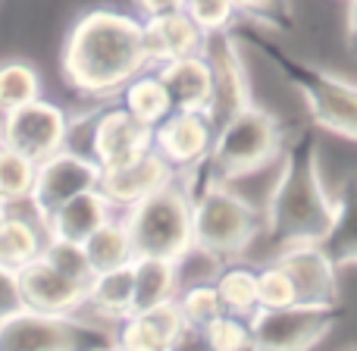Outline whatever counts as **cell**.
I'll return each mask as SVG.
<instances>
[{"mask_svg": "<svg viewBox=\"0 0 357 351\" xmlns=\"http://www.w3.org/2000/svg\"><path fill=\"white\" fill-rule=\"evenodd\" d=\"M188 342H201L197 333L185 323L178 301L151 304V308H135L116 323L113 329V345L116 348H135V351H169L185 348Z\"/></svg>", "mask_w": 357, "mask_h": 351, "instance_id": "12", "label": "cell"}, {"mask_svg": "<svg viewBox=\"0 0 357 351\" xmlns=\"http://www.w3.org/2000/svg\"><path fill=\"white\" fill-rule=\"evenodd\" d=\"M0 210H3V201H0Z\"/></svg>", "mask_w": 357, "mask_h": 351, "instance_id": "36", "label": "cell"}, {"mask_svg": "<svg viewBox=\"0 0 357 351\" xmlns=\"http://www.w3.org/2000/svg\"><path fill=\"white\" fill-rule=\"evenodd\" d=\"M142 22H144V44H148L151 66L204 50V38L207 35L191 19V13L185 6L157 13V16H142Z\"/></svg>", "mask_w": 357, "mask_h": 351, "instance_id": "19", "label": "cell"}, {"mask_svg": "<svg viewBox=\"0 0 357 351\" xmlns=\"http://www.w3.org/2000/svg\"><path fill=\"white\" fill-rule=\"evenodd\" d=\"M178 173L163 160L157 151L135 157V160L123 163V167H107L100 170L98 188L104 191V197L113 204L116 214H126L129 207H135L138 201H144L148 195H154L157 188H163L167 182H173Z\"/></svg>", "mask_w": 357, "mask_h": 351, "instance_id": "16", "label": "cell"}, {"mask_svg": "<svg viewBox=\"0 0 357 351\" xmlns=\"http://www.w3.org/2000/svg\"><path fill=\"white\" fill-rule=\"evenodd\" d=\"M216 123L207 110H173L154 126V151L176 170L191 173L210 157Z\"/></svg>", "mask_w": 357, "mask_h": 351, "instance_id": "14", "label": "cell"}, {"mask_svg": "<svg viewBox=\"0 0 357 351\" xmlns=\"http://www.w3.org/2000/svg\"><path fill=\"white\" fill-rule=\"evenodd\" d=\"M195 188V245L226 260L245 257L251 241L264 229V214L220 179L185 173Z\"/></svg>", "mask_w": 357, "mask_h": 351, "instance_id": "5", "label": "cell"}, {"mask_svg": "<svg viewBox=\"0 0 357 351\" xmlns=\"http://www.w3.org/2000/svg\"><path fill=\"white\" fill-rule=\"evenodd\" d=\"M132 270H135V308H151V304L169 301V298L178 295L176 260L151 257V254H135Z\"/></svg>", "mask_w": 357, "mask_h": 351, "instance_id": "22", "label": "cell"}, {"mask_svg": "<svg viewBox=\"0 0 357 351\" xmlns=\"http://www.w3.org/2000/svg\"><path fill=\"white\" fill-rule=\"evenodd\" d=\"M116 214L113 204L104 197L100 188H88L82 195L63 201L56 210L47 214V229L50 235H60V239H73V241H85L94 229H100L110 216Z\"/></svg>", "mask_w": 357, "mask_h": 351, "instance_id": "20", "label": "cell"}, {"mask_svg": "<svg viewBox=\"0 0 357 351\" xmlns=\"http://www.w3.org/2000/svg\"><path fill=\"white\" fill-rule=\"evenodd\" d=\"M16 308H22V295H19L16 270H10V267H0V317L13 314Z\"/></svg>", "mask_w": 357, "mask_h": 351, "instance_id": "33", "label": "cell"}, {"mask_svg": "<svg viewBox=\"0 0 357 351\" xmlns=\"http://www.w3.org/2000/svg\"><path fill=\"white\" fill-rule=\"evenodd\" d=\"M85 251H88V257H91L94 273L132 264V260H135V241H132V232H129V226H126L123 214H113L104 226L94 229L85 239Z\"/></svg>", "mask_w": 357, "mask_h": 351, "instance_id": "24", "label": "cell"}, {"mask_svg": "<svg viewBox=\"0 0 357 351\" xmlns=\"http://www.w3.org/2000/svg\"><path fill=\"white\" fill-rule=\"evenodd\" d=\"M35 176L38 160L0 142V201H3V207L29 201L31 188H35Z\"/></svg>", "mask_w": 357, "mask_h": 351, "instance_id": "26", "label": "cell"}, {"mask_svg": "<svg viewBox=\"0 0 357 351\" xmlns=\"http://www.w3.org/2000/svg\"><path fill=\"white\" fill-rule=\"evenodd\" d=\"M345 41L357 60V0H345Z\"/></svg>", "mask_w": 357, "mask_h": 351, "instance_id": "35", "label": "cell"}, {"mask_svg": "<svg viewBox=\"0 0 357 351\" xmlns=\"http://www.w3.org/2000/svg\"><path fill=\"white\" fill-rule=\"evenodd\" d=\"M251 333L254 348H317L329 339L335 327V308H323V304H289V308H257L251 317Z\"/></svg>", "mask_w": 357, "mask_h": 351, "instance_id": "9", "label": "cell"}, {"mask_svg": "<svg viewBox=\"0 0 357 351\" xmlns=\"http://www.w3.org/2000/svg\"><path fill=\"white\" fill-rule=\"evenodd\" d=\"M273 260H279L291 273L301 304L339 308L342 273L323 241H295V245H285Z\"/></svg>", "mask_w": 357, "mask_h": 351, "instance_id": "13", "label": "cell"}, {"mask_svg": "<svg viewBox=\"0 0 357 351\" xmlns=\"http://www.w3.org/2000/svg\"><path fill=\"white\" fill-rule=\"evenodd\" d=\"M69 126H73V110L60 100L41 94V98L0 117V142L41 163L54 151L66 148Z\"/></svg>", "mask_w": 357, "mask_h": 351, "instance_id": "8", "label": "cell"}, {"mask_svg": "<svg viewBox=\"0 0 357 351\" xmlns=\"http://www.w3.org/2000/svg\"><path fill=\"white\" fill-rule=\"evenodd\" d=\"M116 100L126 110H132L138 119H144V123H151V126H157L160 119H167L169 113L176 110L173 98H169L160 73H157V66H144L142 73L132 75L123 85V91L116 94Z\"/></svg>", "mask_w": 357, "mask_h": 351, "instance_id": "21", "label": "cell"}, {"mask_svg": "<svg viewBox=\"0 0 357 351\" xmlns=\"http://www.w3.org/2000/svg\"><path fill=\"white\" fill-rule=\"evenodd\" d=\"M213 285L220 292V301L226 311L245 317H251L257 311V264H251L245 257L226 260L220 276L213 279Z\"/></svg>", "mask_w": 357, "mask_h": 351, "instance_id": "25", "label": "cell"}, {"mask_svg": "<svg viewBox=\"0 0 357 351\" xmlns=\"http://www.w3.org/2000/svg\"><path fill=\"white\" fill-rule=\"evenodd\" d=\"M44 94L41 66L29 57H0V117Z\"/></svg>", "mask_w": 357, "mask_h": 351, "instance_id": "23", "label": "cell"}, {"mask_svg": "<svg viewBox=\"0 0 357 351\" xmlns=\"http://www.w3.org/2000/svg\"><path fill=\"white\" fill-rule=\"evenodd\" d=\"M148 151H154V126L138 119L132 110H126L116 98L98 104L91 117L88 154L98 160L100 170L123 167Z\"/></svg>", "mask_w": 357, "mask_h": 351, "instance_id": "10", "label": "cell"}, {"mask_svg": "<svg viewBox=\"0 0 357 351\" xmlns=\"http://www.w3.org/2000/svg\"><path fill=\"white\" fill-rule=\"evenodd\" d=\"M44 257H47L56 270L69 273V276L82 279V283H88V279L94 276V267H91V257H88V251H85V241L50 235L47 245H44Z\"/></svg>", "mask_w": 357, "mask_h": 351, "instance_id": "30", "label": "cell"}, {"mask_svg": "<svg viewBox=\"0 0 357 351\" xmlns=\"http://www.w3.org/2000/svg\"><path fill=\"white\" fill-rule=\"evenodd\" d=\"M339 197L326 185L314 142L285 148V167L264 214V229L282 251L295 241H326L335 226Z\"/></svg>", "mask_w": 357, "mask_h": 351, "instance_id": "2", "label": "cell"}, {"mask_svg": "<svg viewBox=\"0 0 357 351\" xmlns=\"http://www.w3.org/2000/svg\"><path fill=\"white\" fill-rule=\"evenodd\" d=\"M289 304H298L291 273L279 260L257 264V308H289Z\"/></svg>", "mask_w": 357, "mask_h": 351, "instance_id": "29", "label": "cell"}, {"mask_svg": "<svg viewBox=\"0 0 357 351\" xmlns=\"http://www.w3.org/2000/svg\"><path fill=\"white\" fill-rule=\"evenodd\" d=\"M135 241V254L178 260L195 245V188L191 179L178 173L173 182L157 188L123 214Z\"/></svg>", "mask_w": 357, "mask_h": 351, "instance_id": "3", "label": "cell"}, {"mask_svg": "<svg viewBox=\"0 0 357 351\" xmlns=\"http://www.w3.org/2000/svg\"><path fill=\"white\" fill-rule=\"evenodd\" d=\"M222 264H226V257H220V254L207 251V248H201V245H191L188 251L176 260L178 289H182V285H195V283H213V279L220 276Z\"/></svg>", "mask_w": 357, "mask_h": 351, "instance_id": "31", "label": "cell"}, {"mask_svg": "<svg viewBox=\"0 0 357 351\" xmlns=\"http://www.w3.org/2000/svg\"><path fill=\"white\" fill-rule=\"evenodd\" d=\"M157 73H160L176 110H210L216 91V75L213 63L204 50L157 63Z\"/></svg>", "mask_w": 357, "mask_h": 351, "instance_id": "18", "label": "cell"}, {"mask_svg": "<svg viewBox=\"0 0 357 351\" xmlns=\"http://www.w3.org/2000/svg\"><path fill=\"white\" fill-rule=\"evenodd\" d=\"M289 73L304 94L307 117L329 135L357 142V75L333 66H317L298 57Z\"/></svg>", "mask_w": 357, "mask_h": 351, "instance_id": "6", "label": "cell"}, {"mask_svg": "<svg viewBox=\"0 0 357 351\" xmlns=\"http://www.w3.org/2000/svg\"><path fill=\"white\" fill-rule=\"evenodd\" d=\"M88 342H107L113 345V333L104 327H94L79 317H63V314H47V311L35 308H16L13 314L0 317V348H79ZM116 348V345H113Z\"/></svg>", "mask_w": 357, "mask_h": 351, "instance_id": "7", "label": "cell"}, {"mask_svg": "<svg viewBox=\"0 0 357 351\" xmlns=\"http://www.w3.org/2000/svg\"><path fill=\"white\" fill-rule=\"evenodd\" d=\"M201 345L213 348V351H241V348H254V333L251 323L245 314H232L222 311L216 320H210L201 329Z\"/></svg>", "mask_w": 357, "mask_h": 351, "instance_id": "28", "label": "cell"}, {"mask_svg": "<svg viewBox=\"0 0 357 351\" xmlns=\"http://www.w3.org/2000/svg\"><path fill=\"white\" fill-rule=\"evenodd\" d=\"M185 10L191 13L197 25L204 29V35L213 31H232L238 22V6L232 0H185Z\"/></svg>", "mask_w": 357, "mask_h": 351, "instance_id": "32", "label": "cell"}, {"mask_svg": "<svg viewBox=\"0 0 357 351\" xmlns=\"http://www.w3.org/2000/svg\"><path fill=\"white\" fill-rule=\"evenodd\" d=\"M176 301H178V311H182L185 323H188V327L197 333V339H201V329L226 311L213 283L182 285V289H178V295H176Z\"/></svg>", "mask_w": 357, "mask_h": 351, "instance_id": "27", "label": "cell"}, {"mask_svg": "<svg viewBox=\"0 0 357 351\" xmlns=\"http://www.w3.org/2000/svg\"><path fill=\"white\" fill-rule=\"evenodd\" d=\"M16 279H19V295H22L25 308L47 311V314H63V317H75L85 308L88 283L56 270L44 254L19 267Z\"/></svg>", "mask_w": 357, "mask_h": 351, "instance_id": "15", "label": "cell"}, {"mask_svg": "<svg viewBox=\"0 0 357 351\" xmlns=\"http://www.w3.org/2000/svg\"><path fill=\"white\" fill-rule=\"evenodd\" d=\"M47 239V216L38 214L29 201L6 204L0 210V267L19 270L22 264L41 257Z\"/></svg>", "mask_w": 357, "mask_h": 351, "instance_id": "17", "label": "cell"}, {"mask_svg": "<svg viewBox=\"0 0 357 351\" xmlns=\"http://www.w3.org/2000/svg\"><path fill=\"white\" fill-rule=\"evenodd\" d=\"M176 6H185V0H132V10L138 16H157V13L176 10Z\"/></svg>", "mask_w": 357, "mask_h": 351, "instance_id": "34", "label": "cell"}, {"mask_svg": "<svg viewBox=\"0 0 357 351\" xmlns=\"http://www.w3.org/2000/svg\"><path fill=\"white\" fill-rule=\"evenodd\" d=\"M100 182V167L88 151L79 148H60L50 157H44L38 163V176H35V188H31L29 204L38 210L41 216H47L50 210H56L63 201L82 195L88 188H98Z\"/></svg>", "mask_w": 357, "mask_h": 351, "instance_id": "11", "label": "cell"}, {"mask_svg": "<svg viewBox=\"0 0 357 351\" xmlns=\"http://www.w3.org/2000/svg\"><path fill=\"white\" fill-rule=\"evenodd\" d=\"M151 66L144 22L135 10L94 3L66 25L60 75L75 98L113 100L135 73Z\"/></svg>", "mask_w": 357, "mask_h": 351, "instance_id": "1", "label": "cell"}, {"mask_svg": "<svg viewBox=\"0 0 357 351\" xmlns=\"http://www.w3.org/2000/svg\"><path fill=\"white\" fill-rule=\"evenodd\" d=\"M285 144H289L285 142V126L270 110L248 104L245 110H238L232 119H226L216 129L210 157L191 173H197L201 179L229 182V179L248 173V170H257L266 160L279 157Z\"/></svg>", "mask_w": 357, "mask_h": 351, "instance_id": "4", "label": "cell"}]
</instances>
